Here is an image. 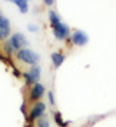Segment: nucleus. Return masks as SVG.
<instances>
[{"label":"nucleus","mask_w":116,"mask_h":127,"mask_svg":"<svg viewBox=\"0 0 116 127\" xmlns=\"http://www.w3.org/2000/svg\"><path fill=\"white\" fill-rule=\"evenodd\" d=\"M16 59H17L19 62H23V64H26V65L33 66V65H37L40 56H39V54H36L34 51H32L29 48H23V49L17 51Z\"/></svg>","instance_id":"f257e3e1"},{"label":"nucleus","mask_w":116,"mask_h":127,"mask_svg":"<svg viewBox=\"0 0 116 127\" xmlns=\"http://www.w3.org/2000/svg\"><path fill=\"white\" fill-rule=\"evenodd\" d=\"M23 77L26 79V84L27 85L36 84V82H39V79H40V68H39L37 65H33V66H30L27 71L24 72Z\"/></svg>","instance_id":"f03ea898"},{"label":"nucleus","mask_w":116,"mask_h":127,"mask_svg":"<svg viewBox=\"0 0 116 127\" xmlns=\"http://www.w3.org/2000/svg\"><path fill=\"white\" fill-rule=\"evenodd\" d=\"M45 94V85L40 84V82H36L30 87V91H29V101L30 103H37L40 101V98Z\"/></svg>","instance_id":"7ed1b4c3"},{"label":"nucleus","mask_w":116,"mask_h":127,"mask_svg":"<svg viewBox=\"0 0 116 127\" xmlns=\"http://www.w3.org/2000/svg\"><path fill=\"white\" fill-rule=\"evenodd\" d=\"M45 111H46V104L42 103V101H37V103L33 104L30 113H29L27 120H29L30 123H32V121H36L40 116H43V114H45Z\"/></svg>","instance_id":"20e7f679"},{"label":"nucleus","mask_w":116,"mask_h":127,"mask_svg":"<svg viewBox=\"0 0 116 127\" xmlns=\"http://www.w3.org/2000/svg\"><path fill=\"white\" fill-rule=\"evenodd\" d=\"M9 42H10V45L13 46V49L15 51H20V49H23V48L27 46V39L24 38L23 33H13L12 35V38L9 39Z\"/></svg>","instance_id":"39448f33"},{"label":"nucleus","mask_w":116,"mask_h":127,"mask_svg":"<svg viewBox=\"0 0 116 127\" xmlns=\"http://www.w3.org/2000/svg\"><path fill=\"white\" fill-rule=\"evenodd\" d=\"M53 29V33H54V38L59 40H65L67 39L70 36V29L67 25H65L63 22H60L59 25H56L54 28H52Z\"/></svg>","instance_id":"423d86ee"},{"label":"nucleus","mask_w":116,"mask_h":127,"mask_svg":"<svg viewBox=\"0 0 116 127\" xmlns=\"http://www.w3.org/2000/svg\"><path fill=\"white\" fill-rule=\"evenodd\" d=\"M70 40L76 46H85L86 43L89 42V38H87V35L83 31H75L70 35Z\"/></svg>","instance_id":"0eeeda50"},{"label":"nucleus","mask_w":116,"mask_h":127,"mask_svg":"<svg viewBox=\"0 0 116 127\" xmlns=\"http://www.w3.org/2000/svg\"><path fill=\"white\" fill-rule=\"evenodd\" d=\"M10 32H12V28H10L9 19L0 13V40L7 39L10 36Z\"/></svg>","instance_id":"6e6552de"},{"label":"nucleus","mask_w":116,"mask_h":127,"mask_svg":"<svg viewBox=\"0 0 116 127\" xmlns=\"http://www.w3.org/2000/svg\"><path fill=\"white\" fill-rule=\"evenodd\" d=\"M63 61H65V55L63 54H60V52H53L52 54V62H53L54 68H59L63 64Z\"/></svg>","instance_id":"1a4fd4ad"},{"label":"nucleus","mask_w":116,"mask_h":127,"mask_svg":"<svg viewBox=\"0 0 116 127\" xmlns=\"http://www.w3.org/2000/svg\"><path fill=\"white\" fill-rule=\"evenodd\" d=\"M49 19H50V26H52V28H54L56 25H59L62 22L60 17H59V15H57L54 10H50V12H49Z\"/></svg>","instance_id":"9d476101"},{"label":"nucleus","mask_w":116,"mask_h":127,"mask_svg":"<svg viewBox=\"0 0 116 127\" xmlns=\"http://www.w3.org/2000/svg\"><path fill=\"white\" fill-rule=\"evenodd\" d=\"M13 3L20 9V12H22V13H27V10H29L27 0H13Z\"/></svg>","instance_id":"9b49d317"},{"label":"nucleus","mask_w":116,"mask_h":127,"mask_svg":"<svg viewBox=\"0 0 116 127\" xmlns=\"http://www.w3.org/2000/svg\"><path fill=\"white\" fill-rule=\"evenodd\" d=\"M53 117H54V121H56V124L59 127H67V121H63V117H62V114L59 113V111H54V114H53Z\"/></svg>","instance_id":"f8f14e48"},{"label":"nucleus","mask_w":116,"mask_h":127,"mask_svg":"<svg viewBox=\"0 0 116 127\" xmlns=\"http://www.w3.org/2000/svg\"><path fill=\"white\" fill-rule=\"evenodd\" d=\"M36 127H50V124H49V119H47L46 114L40 116V117L36 120Z\"/></svg>","instance_id":"ddd939ff"},{"label":"nucleus","mask_w":116,"mask_h":127,"mask_svg":"<svg viewBox=\"0 0 116 127\" xmlns=\"http://www.w3.org/2000/svg\"><path fill=\"white\" fill-rule=\"evenodd\" d=\"M4 51H6V54H7V55H12V54H13V52H15V49H13V46H12V45H10V42H4Z\"/></svg>","instance_id":"4468645a"},{"label":"nucleus","mask_w":116,"mask_h":127,"mask_svg":"<svg viewBox=\"0 0 116 127\" xmlns=\"http://www.w3.org/2000/svg\"><path fill=\"white\" fill-rule=\"evenodd\" d=\"M47 98H49V103H50V105H54V95H53V93L52 91H49L47 93Z\"/></svg>","instance_id":"2eb2a0df"},{"label":"nucleus","mask_w":116,"mask_h":127,"mask_svg":"<svg viewBox=\"0 0 116 127\" xmlns=\"http://www.w3.org/2000/svg\"><path fill=\"white\" fill-rule=\"evenodd\" d=\"M43 1H45V4H47V6H52L54 3V0H43Z\"/></svg>","instance_id":"dca6fc26"},{"label":"nucleus","mask_w":116,"mask_h":127,"mask_svg":"<svg viewBox=\"0 0 116 127\" xmlns=\"http://www.w3.org/2000/svg\"><path fill=\"white\" fill-rule=\"evenodd\" d=\"M29 31L36 32V31H37V28H36V26H33V25H30V26H29Z\"/></svg>","instance_id":"f3484780"},{"label":"nucleus","mask_w":116,"mask_h":127,"mask_svg":"<svg viewBox=\"0 0 116 127\" xmlns=\"http://www.w3.org/2000/svg\"><path fill=\"white\" fill-rule=\"evenodd\" d=\"M10 1H13V0H10Z\"/></svg>","instance_id":"a211bd4d"}]
</instances>
